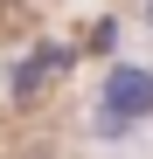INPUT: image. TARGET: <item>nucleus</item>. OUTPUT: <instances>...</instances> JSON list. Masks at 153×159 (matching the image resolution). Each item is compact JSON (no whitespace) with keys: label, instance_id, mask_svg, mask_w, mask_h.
<instances>
[{"label":"nucleus","instance_id":"obj_1","mask_svg":"<svg viewBox=\"0 0 153 159\" xmlns=\"http://www.w3.org/2000/svg\"><path fill=\"white\" fill-rule=\"evenodd\" d=\"M153 118V62H111L97 83V125L105 131H132Z\"/></svg>","mask_w":153,"mask_h":159},{"label":"nucleus","instance_id":"obj_2","mask_svg":"<svg viewBox=\"0 0 153 159\" xmlns=\"http://www.w3.org/2000/svg\"><path fill=\"white\" fill-rule=\"evenodd\" d=\"M139 14H146V28H153V0H146V7H139Z\"/></svg>","mask_w":153,"mask_h":159}]
</instances>
